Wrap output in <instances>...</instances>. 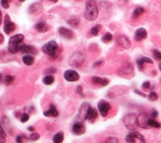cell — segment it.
<instances>
[{
	"label": "cell",
	"mask_w": 161,
	"mask_h": 143,
	"mask_svg": "<svg viewBox=\"0 0 161 143\" xmlns=\"http://www.w3.org/2000/svg\"><path fill=\"white\" fill-rule=\"evenodd\" d=\"M1 5L3 8L7 9L9 7V0H1Z\"/></svg>",
	"instance_id": "cell-37"
},
{
	"label": "cell",
	"mask_w": 161,
	"mask_h": 143,
	"mask_svg": "<svg viewBox=\"0 0 161 143\" xmlns=\"http://www.w3.org/2000/svg\"><path fill=\"white\" fill-rule=\"evenodd\" d=\"M68 23H69V24L72 25V26L77 27L79 24V19H77V18H71V19L68 21Z\"/></svg>",
	"instance_id": "cell-30"
},
{
	"label": "cell",
	"mask_w": 161,
	"mask_h": 143,
	"mask_svg": "<svg viewBox=\"0 0 161 143\" xmlns=\"http://www.w3.org/2000/svg\"><path fill=\"white\" fill-rule=\"evenodd\" d=\"M153 55H154V57L157 60H161V52H159V50H153Z\"/></svg>",
	"instance_id": "cell-35"
},
{
	"label": "cell",
	"mask_w": 161,
	"mask_h": 143,
	"mask_svg": "<svg viewBox=\"0 0 161 143\" xmlns=\"http://www.w3.org/2000/svg\"><path fill=\"white\" fill-rule=\"evenodd\" d=\"M134 92L136 94H140V95H142V96H143V97H145V94H142V93H141V92H140L139 90H134Z\"/></svg>",
	"instance_id": "cell-44"
},
{
	"label": "cell",
	"mask_w": 161,
	"mask_h": 143,
	"mask_svg": "<svg viewBox=\"0 0 161 143\" xmlns=\"http://www.w3.org/2000/svg\"><path fill=\"white\" fill-rule=\"evenodd\" d=\"M21 52L24 53V54H32V55H36L37 54V50L35 47H33V46L31 45H26L24 44V46H22Z\"/></svg>",
	"instance_id": "cell-15"
},
{
	"label": "cell",
	"mask_w": 161,
	"mask_h": 143,
	"mask_svg": "<svg viewBox=\"0 0 161 143\" xmlns=\"http://www.w3.org/2000/svg\"><path fill=\"white\" fill-rule=\"evenodd\" d=\"M99 16L97 3L94 0H89L85 4V17L88 21H95Z\"/></svg>",
	"instance_id": "cell-2"
},
{
	"label": "cell",
	"mask_w": 161,
	"mask_h": 143,
	"mask_svg": "<svg viewBox=\"0 0 161 143\" xmlns=\"http://www.w3.org/2000/svg\"><path fill=\"white\" fill-rule=\"evenodd\" d=\"M19 1H20V2H24V0H19Z\"/></svg>",
	"instance_id": "cell-51"
},
{
	"label": "cell",
	"mask_w": 161,
	"mask_h": 143,
	"mask_svg": "<svg viewBox=\"0 0 161 143\" xmlns=\"http://www.w3.org/2000/svg\"><path fill=\"white\" fill-rule=\"evenodd\" d=\"M117 42L120 46H121L122 47L125 48V49H129L131 46L130 41L129 40L128 38H126L125 36L121 35L117 39Z\"/></svg>",
	"instance_id": "cell-14"
},
{
	"label": "cell",
	"mask_w": 161,
	"mask_h": 143,
	"mask_svg": "<svg viewBox=\"0 0 161 143\" xmlns=\"http://www.w3.org/2000/svg\"><path fill=\"white\" fill-rule=\"evenodd\" d=\"M6 140H7V135H6L5 130L2 125H0V143H5Z\"/></svg>",
	"instance_id": "cell-26"
},
{
	"label": "cell",
	"mask_w": 161,
	"mask_h": 143,
	"mask_svg": "<svg viewBox=\"0 0 161 143\" xmlns=\"http://www.w3.org/2000/svg\"><path fill=\"white\" fill-rule=\"evenodd\" d=\"M73 132L76 135H81L85 132V125L82 123H80V122L75 123L73 126Z\"/></svg>",
	"instance_id": "cell-13"
},
{
	"label": "cell",
	"mask_w": 161,
	"mask_h": 143,
	"mask_svg": "<svg viewBox=\"0 0 161 143\" xmlns=\"http://www.w3.org/2000/svg\"><path fill=\"white\" fill-rule=\"evenodd\" d=\"M147 37V30L143 28H140L137 29L134 34V40L136 42H140V41L143 40Z\"/></svg>",
	"instance_id": "cell-12"
},
{
	"label": "cell",
	"mask_w": 161,
	"mask_h": 143,
	"mask_svg": "<svg viewBox=\"0 0 161 143\" xmlns=\"http://www.w3.org/2000/svg\"><path fill=\"white\" fill-rule=\"evenodd\" d=\"M35 29L39 32H42V33H45L49 29V27L45 22H39L38 24H35Z\"/></svg>",
	"instance_id": "cell-20"
},
{
	"label": "cell",
	"mask_w": 161,
	"mask_h": 143,
	"mask_svg": "<svg viewBox=\"0 0 161 143\" xmlns=\"http://www.w3.org/2000/svg\"><path fill=\"white\" fill-rule=\"evenodd\" d=\"M28 131H31V132H33V130H34V128H33V127H32V126H30V127H28Z\"/></svg>",
	"instance_id": "cell-46"
},
{
	"label": "cell",
	"mask_w": 161,
	"mask_h": 143,
	"mask_svg": "<svg viewBox=\"0 0 161 143\" xmlns=\"http://www.w3.org/2000/svg\"><path fill=\"white\" fill-rule=\"evenodd\" d=\"M101 29H102V25L101 24H97V25H95V26H94L92 29H90V33H91L92 35L97 36Z\"/></svg>",
	"instance_id": "cell-25"
},
{
	"label": "cell",
	"mask_w": 161,
	"mask_h": 143,
	"mask_svg": "<svg viewBox=\"0 0 161 143\" xmlns=\"http://www.w3.org/2000/svg\"><path fill=\"white\" fill-rule=\"evenodd\" d=\"M28 119H29V116H28V114H27V113L22 114L21 116V121L22 123L27 122L28 120Z\"/></svg>",
	"instance_id": "cell-34"
},
{
	"label": "cell",
	"mask_w": 161,
	"mask_h": 143,
	"mask_svg": "<svg viewBox=\"0 0 161 143\" xmlns=\"http://www.w3.org/2000/svg\"><path fill=\"white\" fill-rule=\"evenodd\" d=\"M3 39H4V38H3V36L0 34V44H2V42H3Z\"/></svg>",
	"instance_id": "cell-45"
},
{
	"label": "cell",
	"mask_w": 161,
	"mask_h": 143,
	"mask_svg": "<svg viewBox=\"0 0 161 143\" xmlns=\"http://www.w3.org/2000/svg\"><path fill=\"white\" fill-rule=\"evenodd\" d=\"M125 141L126 143H135V141H136V138H135L134 134H133V132H131L130 134L127 135Z\"/></svg>",
	"instance_id": "cell-27"
},
{
	"label": "cell",
	"mask_w": 161,
	"mask_h": 143,
	"mask_svg": "<svg viewBox=\"0 0 161 143\" xmlns=\"http://www.w3.org/2000/svg\"><path fill=\"white\" fill-rule=\"evenodd\" d=\"M2 74L0 72V81H1V80H2Z\"/></svg>",
	"instance_id": "cell-48"
},
{
	"label": "cell",
	"mask_w": 161,
	"mask_h": 143,
	"mask_svg": "<svg viewBox=\"0 0 161 143\" xmlns=\"http://www.w3.org/2000/svg\"><path fill=\"white\" fill-rule=\"evenodd\" d=\"M22 61H23V63L26 66H31L33 64V62H34V59H33L32 55H26L22 58Z\"/></svg>",
	"instance_id": "cell-21"
},
{
	"label": "cell",
	"mask_w": 161,
	"mask_h": 143,
	"mask_svg": "<svg viewBox=\"0 0 161 143\" xmlns=\"http://www.w3.org/2000/svg\"><path fill=\"white\" fill-rule=\"evenodd\" d=\"M39 138H40V135L38 134H37V133H33V134H32L29 136V140L30 141H37V140H38L39 139Z\"/></svg>",
	"instance_id": "cell-32"
},
{
	"label": "cell",
	"mask_w": 161,
	"mask_h": 143,
	"mask_svg": "<svg viewBox=\"0 0 161 143\" xmlns=\"http://www.w3.org/2000/svg\"><path fill=\"white\" fill-rule=\"evenodd\" d=\"M58 49V44L54 41H51L49 42L46 43L45 45L42 47L43 52L48 55H54Z\"/></svg>",
	"instance_id": "cell-5"
},
{
	"label": "cell",
	"mask_w": 161,
	"mask_h": 143,
	"mask_svg": "<svg viewBox=\"0 0 161 143\" xmlns=\"http://www.w3.org/2000/svg\"><path fill=\"white\" fill-rule=\"evenodd\" d=\"M15 29H16V24L11 20L9 16L6 15L4 20V27H3L4 32L6 33V34H9L14 31Z\"/></svg>",
	"instance_id": "cell-8"
},
{
	"label": "cell",
	"mask_w": 161,
	"mask_h": 143,
	"mask_svg": "<svg viewBox=\"0 0 161 143\" xmlns=\"http://www.w3.org/2000/svg\"><path fill=\"white\" fill-rule=\"evenodd\" d=\"M43 114H44V116H46L57 117L58 116V115H59V113H58V111H57L56 107H54V105H51L49 110L44 112Z\"/></svg>",
	"instance_id": "cell-18"
},
{
	"label": "cell",
	"mask_w": 161,
	"mask_h": 143,
	"mask_svg": "<svg viewBox=\"0 0 161 143\" xmlns=\"http://www.w3.org/2000/svg\"><path fill=\"white\" fill-rule=\"evenodd\" d=\"M157 116H158V112H157L155 110H154V111H153V112H152V119H155V118H156Z\"/></svg>",
	"instance_id": "cell-41"
},
{
	"label": "cell",
	"mask_w": 161,
	"mask_h": 143,
	"mask_svg": "<svg viewBox=\"0 0 161 143\" xmlns=\"http://www.w3.org/2000/svg\"><path fill=\"white\" fill-rule=\"evenodd\" d=\"M13 81H14V76L8 75V76H6V78H5V84H6L7 86H9V85H11V84L13 82Z\"/></svg>",
	"instance_id": "cell-31"
},
{
	"label": "cell",
	"mask_w": 161,
	"mask_h": 143,
	"mask_svg": "<svg viewBox=\"0 0 161 143\" xmlns=\"http://www.w3.org/2000/svg\"><path fill=\"white\" fill-rule=\"evenodd\" d=\"M139 60H141L143 64H145V63H147V64H153V61L148 57H142L141 58V59H139Z\"/></svg>",
	"instance_id": "cell-38"
},
{
	"label": "cell",
	"mask_w": 161,
	"mask_h": 143,
	"mask_svg": "<svg viewBox=\"0 0 161 143\" xmlns=\"http://www.w3.org/2000/svg\"><path fill=\"white\" fill-rule=\"evenodd\" d=\"M110 109H111V106L105 101H100L98 104V110L103 117L107 116Z\"/></svg>",
	"instance_id": "cell-9"
},
{
	"label": "cell",
	"mask_w": 161,
	"mask_h": 143,
	"mask_svg": "<svg viewBox=\"0 0 161 143\" xmlns=\"http://www.w3.org/2000/svg\"><path fill=\"white\" fill-rule=\"evenodd\" d=\"M24 35L18 34L11 37L8 42V51L12 54H16L18 51H21L22 46H24Z\"/></svg>",
	"instance_id": "cell-1"
},
{
	"label": "cell",
	"mask_w": 161,
	"mask_h": 143,
	"mask_svg": "<svg viewBox=\"0 0 161 143\" xmlns=\"http://www.w3.org/2000/svg\"><path fill=\"white\" fill-rule=\"evenodd\" d=\"M123 123L125 124V126L126 127V129L132 132L134 131L135 129H137V127L138 126L137 116L134 114L126 115L124 117Z\"/></svg>",
	"instance_id": "cell-3"
},
{
	"label": "cell",
	"mask_w": 161,
	"mask_h": 143,
	"mask_svg": "<svg viewBox=\"0 0 161 143\" xmlns=\"http://www.w3.org/2000/svg\"><path fill=\"white\" fill-rule=\"evenodd\" d=\"M103 61H97V62H95V64H94V67L95 68H97V67H99L100 65L102 64H103Z\"/></svg>",
	"instance_id": "cell-42"
},
{
	"label": "cell",
	"mask_w": 161,
	"mask_h": 143,
	"mask_svg": "<svg viewBox=\"0 0 161 143\" xmlns=\"http://www.w3.org/2000/svg\"><path fill=\"white\" fill-rule=\"evenodd\" d=\"M103 143H119V141L116 138H109Z\"/></svg>",
	"instance_id": "cell-36"
},
{
	"label": "cell",
	"mask_w": 161,
	"mask_h": 143,
	"mask_svg": "<svg viewBox=\"0 0 161 143\" xmlns=\"http://www.w3.org/2000/svg\"><path fill=\"white\" fill-rule=\"evenodd\" d=\"M148 98L151 101H156L158 99V95L155 92H151L148 96Z\"/></svg>",
	"instance_id": "cell-33"
},
{
	"label": "cell",
	"mask_w": 161,
	"mask_h": 143,
	"mask_svg": "<svg viewBox=\"0 0 161 143\" xmlns=\"http://www.w3.org/2000/svg\"><path fill=\"white\" fill-rule=\"evenodd\" d=\"M59 34H60L61 37H63L65 39H68V40H71L74 38L73 32L72 31L71 29L65 28V27H60L59 28Z\"/></svg>",
	"instance_id": "cell-11"
},
{
	"label": "cell",
	"mask_w": 161,
	"mask_h": 143,
	"mask_svg": "<svg viewBox=\"0 0 161 143\" xmlns=\"http://www.w3.org/2000/svg\"><path fill=\"white\" fill-rule=\"evenodd\" d=\"M144 9L141 7H137L136 9L134 10V12H133V16L134 17H138L139 16L142 14V13H144Z\"/></svg>",
	"instance_id": "cell-28"
},
{
	"label": "cell",
	"mask_w": 161,
	"mask_h": 143,
	"mask_svg": "<svg viewBox=\"0 0 161 143\" xmlns=\"http://www.w3.org/2000/svg\"><path fill=\"white\" fill-rule=\"evenodd\" d=\"M159 70H160V71H161V64L159 65Z\"/></svg>",
	"instance_id": "cell-50"
},
{
	"label": "cell",
	"mask_w": 161,
	"mask_h": 143,
	"mask_svg": "<svg viewBox=\"0 0 161 143\" xmlns=\"http://www.w3.org/2000/svg\"><path fill=\"white\" fill-rule=\"evenodd\" d=\"M16 141H17V143H22V141H23V136H21V135L17 136Z\"/></svg>",
	"instance_id": "cell-40"
},
{
	"label": "cell",
	"mask_w": 161,
	"mask_h": 143,
	"mask_svg": "<svg viewBox=\"0 0 161 143\" xmlns=\"http://www.w3.org/2000/svg\"><path fill=\"white\" fill-rule=\"evenodd\" d=\"M85 61V57L80 53L76 52L72 55L69 60V64L75 68H79L83 64Z\"/></svg>",
	"instance_id": "cell-4"
},
{
	"label": "cell",
	"mask_w": 161,
	"mask_h": 143,
	"mask_svg": "<svg viewBox=\"0 0 161 143\" xmlns=\"http://www.w3.org/2000/svg\"><path fill=\"white\" fill-rule=\"evenodd\" d=\"M147 124H148V126L149 127H152V128H160L161 124H159V122H157L156 120H155L154 119H148V122H147Z\"/></svg>",
	"instance_id": "cell-24"
},
{
	"label": "cell",
	"mask_w": 161,
	"mask_h": 143,
	"mask_svg": "<svg viewBox=\"0 0 161 143\" xmlns=\"http://www.w3.org/2000/svg\"><path fill=\"white\" fill-rule=\"evenodd\" d=\"M98 118V111L95 108H90V111H89V113H88L87 118L86 119L89 120L91 123H94L95 121V119Z\"/></svg>",
	"instance_id": "cell-17"
},
{
	"label": "cell",
	"mask_w": 161,
	"mask_h": 143,
	"mask_svg": "<svg viewBox=\"0 0 161 143\" xmlns=\"http://www.w3.org/2000/svg\"><path fill=\"white\" fill-rule=\"evenodd\" d=\"M42 10H43V7L41 3H34V4L31 5L28 11L32 14H38L42 12Z\"/></svg>",
	"instance_id": "cell-19"
},
{
	"label": "cell",
	"mask_w": 161,
	"mask_h": 143,
	"mask_svg": "<svg viewBox=\"0 0 161 143\" xmlns=\"http://www.w3.org/2000/svg\"><path fill=\"white\" fill-rule=\"evenodd\" d=\"M1 22H2V12L0 11V24H1Z\"/></svg>",
	"instance_id": "cell-47"
},
{
	"label": "cell",
	"mask_w": 161,
	"mask_h": 143,
	"mask_svg": "<svg viewBox=\"0 0 161 143\" xmlns=\"http://www.w3.org/2000/svg\"><path fill=\"white\" fill-rule=\"evenodd\" d=\"M90 108L91 107L88 103H82V105L80 106V109H79L78 115H77V119L79 121H83L84 119L87 118L88 113Z\"/></svg>",
	"instance_id": "cell-6"
},
{
	"label": "cell",
	"mask_w": 161,
	"mask_h": 143,
	"mask_svg": "<svg viewBox=\"0 0 161 143\" xmlns=\"http://www.w3.org/2000/svg\"><path fill=\"white\" fill-rule=\"evenodd\" d=\"M64 77L65 78L66 81L73 82V81H78L79 78H80V76H79V74L77 73L76 71H74V70H67V71L64 72Z\"/></svg>",
	"instance_id": "cell-10"
},
{
	"label": "cell",
	"mask_w": 161,
	"mask_h": 143,
	"mask_svg": "<svg viewBox=\"0 0 161 143\" xmlns=\"http://www.w3.org/2000/svg\"><path fill=\"white\" fill-rule=\"evenodd\" d=\"M142 87L146 89V90H147V89H149L151 87V83H150L149 81H145L144 83L142 84Z\"/></svg>",
	"instance_id": "cell-39"
},
{
	"label": "cell",
	"mask_w": 161,
	"mask_h": 143,
	"mask_svg": "<svg viewBox=\"0 0 161 143\" xmlns=\"http://www.w3.org/2000/svg\"><path fill=\"white\" fill-rule=\"evenodd\" d=\"M54 81V76H51V75L46 76L43 78V82L44 84H46V85H47V86H50V85H51Z\"/></svg>",
	"instance_id": "cell-23"
},
{
	"label": "cell",
	"mask_w": 161,
	"mask_h": 143,
	"mask_svg": "<svg viewBox=\"0 0 161 143\" xmlns=\"http://www.w3.org/2000/svg\"><path fill=\"white\" fill-rule=\"evenodd\" d=\"M149 119L150 118L148 117V115H147V113H145V112L140 113L137 117L138 126L142 128V129H148V128H150V127L148 126V124H147V122H148V119Z\"/></svg>",
	"instance_id": "cell-7"
},
{
	"label": "cell",
	"mask_w": 161,
	"mask_h": 143,
	"mask_svg": "<svg viewBox=\"0 0 161 143\" xmlns=\"http://www.w3.org/2000/svg\"><path fill=\"white\" fill-rule=\"evenodd\" d=\"M112 40V35H111L110 33H107L106 34L102 37V41L103 42H111Z\"/></svg>",
	"instance_id": "cell-29"
},
{
	"label": "cell",
	"mask_w": 161,
	"mask_h": 143,
	"mask_svg": "<svg viewBox=\"0 0 161 143\" xmlns=\"http://www.w3.org/2000/svg\"><path fill=\"white\" fill-rule=\"evenodd\" d=\"M50 1H51V2H56L57 0H50Z\"/></svg>",
	"instance_id": "cell-49"
},
{
	"label": "cell",
	"mask_w": 161,
	"mask_h": 143,
	"mask_svg": "<svg viewBox=\"0 0 161 143\" xmlns=\"http://www.w3.org/2000/svg\"><path fill=\"white\" fill-rule=\"evenodd\" d=\"M77 93L80 94H82V88H81V86H78L77 87Z\"/></svg>",
	"instance_id": "cell-43"
},
{
	"label": "cell",
	"mask_w": 161,
	"mask_h": 143,
	"mask_svg": "<svg viewBox=\"0 0 161 143\" xmlns=\"http://www.w3.org/2000/svg\"><path fill=\"white\" fill-rule=\"evenodd\" d=\"M92 82L96 85H101L102 86H107L109 84V81L107 79L99 77V76H94L92 78Z\"/></svg>",
	"instance_id": "cell-16"
},
{
	"label": "cell",
	"mask_w": 161,
	"mask_h": 143,
	"mask_svg": "<svg viewBox=\"0 0 161 143\" xmlns=\"http://www.w3.org/2000/svg\"><path fill=\"white\" fill-rule=\"evenodd\" d=\"M63 141H64V134L61 133V132L57 133L53 137V141H54V143H62Z\"/></svg>",
	"instance_id": "cell-22"
}]
</instances>
